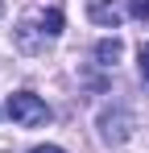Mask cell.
Here are the masks:
<instances>
[{"mask_svg": "<svg viewBox=\"0 0 149 153\" xmlns=\"http://www.w3.org/2000/svg\"><path fill=\"white\" fill-rule=\"evenodd\" d=\"M42 33H50V37H54V33H62V13H58V8L42 13Z\"/></svg>", "mask_w": 149, "mask_h": 153, "instance_id": "277c9868", "label": "cell"}, {"mask_svg": "<svg viewBox=\"0 0 149 153\" xmlns=\"http://www.w3.org/2000/svg\"><path fill=\"white\" fill-rule=\"evenodd\" d=\"M95 58H99V66H116V58H120V42L116 37H104L95 46Z\"/></svg>", "mask_w": 149, "mask_h": 153, "instance_id": "3957f363", "label": "cell"}, {"mask_svg": "<svg viewBox=\"0 0 149 153\" xmlns=\"http://www.w3.org/2000/svg\"><path fill=\"white\" fill-rule=\"evenodd\" d=\"M29 153H66V149H58V145H37V149H29Z\"/></svg>", "mask_w": 149, "mask_h": 153, "instance_id": "52a82bcc", "label": "cell"}, {"mask_svg": "<svg viewBox=\"0 0 149 153\" xmlns=\"http://www.w3.org/2000/svg\"><path fill=\"white\" fill-rule=\"evenodd\" d=\"M128 13L137 21H149V0H128Z\"/></svg>", "mask_w": 149, "mask_h": 153, "instance_id": "5b68a950", "label": "cell"}, {"mask_svg": "<svg viewBox=\"0 0 149 153\" xmlns=\"http://www.w3.org/2000/svg\"><path fill=\"white\" fill-rule=\"evenodd\" d=\"M91 21L116 29V25H120V8H116V4H91Z\"/></svg>", "mask_w": 149, "mask_h": 153, "instance_id": "7a4b0ae2", "label": "cell"}, {"mask_svg": "<svg viewBox=\"0 0 149 153\" xmlns=\"http://www.w3.org/2000/svg\"><path fill=\"white\" fill-rule=\"evenodd\" d=\"M8 116H13V124H21V128H37V124L50 120V108L33 91H17V95H8Z\"/></svg>", "mask_w": 149, "mask_h": 153, "instance_id": "6da1fadb", "label": "cell"}, {"mask_svg": "<svg viewBox=\"0 0 149 153\" xmlns=\"http://www.w3.org/2000/svg\"><path fill=\"white\" fill-rule=\"evenodd\" d=\"M0 13H4V0H0Z\"/></svg>", "mask_w": 149, "mask_h": 153, "instance_id": "ba28073f", "label": "cell"}, {"mask_svg": "<svg viewBox=\"0 0 149 153\" xmlns=\"http://www.w3.org/2000/svg\"><path fill=\"white\" fill-rule=\"evenodd\" d=\"M141 79H145V83H149V42H145V46H141Z\"/></svg>", "mask_w": 149, "mask_h": 153, "instance_id": "8992f818", "label": "cell"}]
</instances>
